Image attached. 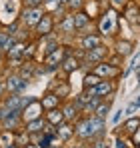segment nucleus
I'll list each match as a JSON object with an SVG mask.
<instances>
[{"mask_svg":"<svg viewBox=\"0 0 140 148\" xmlns=\"http://www.w3.org/2000/svg\"><path fill=\"white\" fill-rule=\"evenodd\" d=\"M104 126L106 122L102 118H96V116H88V118H82L78 120L74 126V134L82 140H92L96 136H104Z\"/></svg>","mask_w":140,"mask_h":148,"instance_id":"obj_1","label":"nucleus"},{"mask_svg":"<svg viewBox=\"0 0 140 148\" xmlns=\"http://www.w3.org/2000/svg\"><path fill=\"white\" fill-rule=\"evenodd\" d=\"M68 54H70L68 46H56L52 52H48L46 56H44V66H46V70H52V68L60 66L62 60H64Z\"/></svg>","mask_w":140,"mask_h":148,"instance_id":"obj_2","label":"nucleus"},{"mask_svg":"<svg viewBox=\"0 0 140 148\" xmlns=\"http://www.w3.org/2000/svg\"><path fill=\"white\" fill-rule=\"evenodd\" d=\"M116 20H118V16L112 8L102 14V18H100V32H102V36H112L116 32Z\"/></svg>","mask_w":140,"mask_h":148,"instance_id":"obj_3","label":"nucleus"},{"mask_svg":"<svg viewBox=\"0 0 140 148\" xmlns=\"http://www.w3.org/2000/svg\"><path fill=\"white\" fill-rule=\"evenodd\" d=\"M20 124H22V114H20V110H6V114H4L2 120H0V126H2L4 130H12V132L20 130Z\"/></svg>","mask_w":140,"mask_h":148,"instance_id":"obj_4","label":"nucleus"},{"mask_svg":"<svg viewBox=\"0 0 140 148\" xmlns=\"http://www.w3.org/2000/svg\"><path fill=\"white\" fill-rule=\"evenodd\" d=\"M24 48H26V44L18 40V42H16V44H14L10 50H6V52H4L6 60H8L12 66H20L24 60H26V56H24Z\"/></svg>","mask_w":140,"mask_h":148,"instance_id":"obj_5","label":"nucleus"},{"mask_svg":"<svg viewBox=\"0 0 140 148\" xmlns=\"http://www.w3.org/2000/svg\"><path fill=\"white\" fill-rule=\"evenodd\" d=\"M28 86V80L20 78L18 74H8L6 82H4V90H8L10 94H20L24 88Z\"/></svg>","mask_w":140,"mask_h":148,"instance_id":"obj_6","label":"nucleus"},{"mask_svg":"<svg viewBox=\"0 0 140 148\" xmlns=\"http://www.w3.org/2000/svg\"><path fill=\"white\" fill-rule=\"evenodd\" d=\"M42 110H44V108H42L40 100L34 98L30 104H26V106L22 108V112H20V114H22V122L34 120V118H40V116H42Z\"/></svg>","mask_w":140,"mask_h":148,"instance_id":"obj_7","label":"nucleus"},{"mask_svg":"<svg viewBox=\"0 0 140 148\" xmlns=\"http://www.w3.org/2000/svg\"><path fill=\"white\" fill-rule=\"evenodd\" d=\"M42 14H44V8H42V6H36V8H24L22 10V22L26 26H30V28H34V26L38 24V20L42 18Z\"/></svg>","mask_w":140,"mask_h":148,"instance_id":"obj_8","label":"nucleus"},{"mask_svg":"<svg viewBox=\"0 0 140 148\" xmlns=\"http://www.w3.org/2000/svg\"><path fill=\"white\" fill-rule=\"evenodd\" d=\"M96 76H100V78H116L120 70H118V66L114 64H110V62H98V64H94V70H92Z\"/></svg>","mask_w":140,"mask_h":148,"instance_id":"obj_9","label":"nucleus"},{"mask_svg":"<svg viewBox=\"0 0 140 148\" xmlns=\"http://www.w3.org/2000/svg\"><path fill=\"white\" fill-rule=\"evenodd\" d=\"M52 28H54V18H52V14H48L44 12L42 14V18L38 20V24L34 26V30H36V34L38 36H50V32H52Z\"/></svg>","mask_w":140,"mask_h":148,"instance_id":"obj_10","label":"nucleus"},{"mask_svg":"<svg viewBox=\"0 0 140 148\" xmlns=\"http://www.w3.org/2000/svg\"><path fill=\"white\" fill-rule=\"evenodd\" d=\"M114 90H116V84H114L110 78H102V80L94 86V96L104 98V96H110Z\"/></svg>","mask_w":140,"mask_h":148,"instance_id":"obj_11","label":"nucleus"},{"mask_svg":"<svg viewBox=\"0 0 140 148\" xmlns=\"http://www.w3.org/2000/svg\"><path fill=\"white\" fill-rule=\"evenodd\" d=\"M106 54H108V48L106 46H96L92 50H86V64H98V62H104V58H106Z\"/></svg>","mask_w":140,"mask_h":148,"instance_id":"obj_12","label":"nucleus"},{"mask_svg":"<svg viewBox=\"0 0 140 148\" xmlns=\"http://www.w3.org/2000/svg\"><path fill=\"white\" fill-rule=\"evenodd\" d=\"M48 122L40 116V118H34V120H28V122H24V130L28 132V134H42V132H46L48 128Z\"/></svg>","mask_w":140,"mask_h":148,"instance_id":"obj_13","label":"nucleus"},{"mask_svg":"<svg viewBox=\"0 0 140 148\" xmlns=\"http://www.w3.org/2000/svg\"><path fill=\"white\" fill-rule=\"evenodd\" d=\"M2 106L6 110H20L22 112V96L20 94H8L2 100Z\"/></svg>","mask_w":140,"mask_h":148,"instance_id":"obj_14","label":"nucleus"},{"mask_svg":"<svg viewBox=\"0 0 140 148\" xmlns=\"http://www.w3.org/2000/svg\"><path fill=\"white\" fill-rule=\"evenodd\" d=\"M54 136H58L60 140H68V138H72V136H74V126H70L68 120H64L62 124H58V126H56Z\"/></svg>","mask_w":140,"mask_h":148,"instance_id":"obj_15","label":"nucleus"},{"mask_svg":"<svg viewBox=\"0 0 140 148\" xmlns=\"http://www.w3.org/2000/svg\"><path fill=\"white\" fill-rule=\"evenodd\" d=\"M44 120H46L50 126H58V124L64 122V114H62V110L60 108H52V110H46V114H44Z\"/></svg>","mask_w":140,"mask_h":148,"instance_id":"obj_16","label":"nucleus"},{"mask_svg":"<svg viewBox=\"0 0 140 148\" xmlns=\"http://www.w3.org/2000/svg\"><path fill=\"white\" fill-rule=\"evenodd\" d=\"M72 20H74V28L76 30H84L86 26L90 24V16L86 12H82V10H76L72 14Z\"/></svg>","mask_w":140,"mask_h":148,"instance_id":"obj_17","label":"nucleus"},{"mask_svg":"<svg viewBox=\"0 0 140 148\" xmlns=\"http://www.w3.org/2000/svg\"><path fill=\"white\" fill-rule=\"evenodd\" d=\"M80 44H82V50L86 52V50H92L96 46H100L102 44V38L98 36V34H86L82 40H80Z\"/></svg>","mask_w":140,"mask_h":148,"instance_id":"obj_18","label":"nucleus"},{"mask_svg":"<svg viewBox=\"0 0 140 148\" xmlns=\"http://www.w3.org/2000/svg\"><path fill=\"white\" fill-rule=\"evenodd\" d=\"M60 68H62L66 74H72V72H76V70L80 68V62H78V58H76V56H70V54H68V56L62 60Z\"/></svg>","mask_w":140,"mask_h":148,"instance_id":"obj_19","label":"nucleus"},{"mask_svg":"<svg viewBox=\"0 0 140 148\" xmlns=\"http://www.w3.org/2000/svg\"><path fill=\"white\" fill-rule=\"evenodd\" d=\"M40 104H42V108L44 110H52V108H58V104H60V98L54 94V92H46L42 100H40Z\"/></svg>","mask_w":140,"mask_h":148,"instance_id":"obj_20","label":"nucleus"},{"mask_svg":"<svg viewBox=\"0 0 140 148\" xmlns=\"http://www.w3.org/2000/svg\"><path fill=\"white\" fill-rule=\"evenodd\" d=\"M110 110H112V100L108 98L106 102H100V104L96 106V110H94L96 114H94V116H96V118L106 120V118H108V114H110Z\"/></svg>","mask_w":140,"mask_h":148,"instance_id":"obj_21","label":"nucleus"},{"mask_svg":"<svg viewBox=\"0 0 140 148\" xmlns=\"http://www.w3.org/2000/svg\"><path fill=\"white\" fill-rule=\"evenodd\" d=\"M34 74H36V68H34V64H32V62H26V60H24L22 64L18 66V76L24 78V80H30Z\"/></svg>","mask_w":140,"mask_h":148,"instance_id":"obj_22","label":"nucleus"},{"mask_svg":"<svg viewBox=\"0 0 140 148\" xmlns=\"http://www.w3.org/2000/svg\"><path fill=\"white\" fill-rule=\"evenodd\" d=\"M78 110H80V106L76 104V102H68L64 108H62V114H64V120H74L76 116H78Z\"/></svg>","mask_w":140,"mask_h":148,"instance_id":"obj_23","label":"nucleus"},{"mask_svg":"<svg viewBox=\"0 0 140 148\" xmlns=\"http://www.w3.org/2000/svg\"><path fill=\"white\" fill-rule=\"evenodd\" d=\"M18 40L14 38V36H10V34H6V32H0V52H6V50H10L14 44H16Z\"/></svg>","mask_w":140,"mask_h":148,"instance_id":"obj_24","label":"nucleus"},{"mask_svg":"<svg viewBox=\"0 0 140 148\" xmlns=\"http://www.w3.org/2000/svg\"><path fill=\"white\" fill-rule=\"evenodd\" d=\"M14 132L12 130H2L0 132V148H10L14 146Z\"/></svg>","mask_w":140,"mask_h":148,"instance_id":"obj_25","label":"nucleus"},{"mask_svg":"<svg viewBox=\"0 0 140 148\" xmlns=\"http://www.w3.org/2000/svg\"><path fill=\"white\" fill-rule=\"evenodd\" d=\"M122 128H124L126 134H134V132L140 128V118H138V116H128Z\"/></svg>","mask_w":140,"mask_h":148,"instance_id":"obj_26","label":"nucleus"},{"mask_svg":"<svg viewBox=\"0 0 140 148\" xmlns=\"http://www.w3.org/2000/svg\"><path fill=\"white\" fill-rule=\"evenodd\" d=\"M58 28L62 30V32H66V34H72L76 28H74V20H72V14H66L60 22H58Z\"/></svg>","mask_w":140,"mask_h":148,"instance_id":"obj_27","label":"nucleus"},{"mask_svg":"<svg viewBox=\"0 0 140 148\" xmlns=\"http://www.w3.org/2000/svg\"><path fill=\"white\" fill-rule=\"evenodd\" d=\"M132 70H136V72L140 70V52H132V60H130V64L126 66V70H124V74H122V76L126 78L128 74L132 72Z\"/></svg>","mask_w":140,"mask_h":148,"instance_id":"obj_28","label":"nucleus"},{"mask_svg":"<svg viewBox=\"0 0 140 148\" xmlns=\"http://www.w3.org/2000/svg\"><path fill=\"white\" fill-rule=\"evenodd\" d=\"M100 80H102L100 76H96L94 72H88V74H84V78H82V86L84 88H94Z\"/></svg>","mask_w":140,"mask_h":148,"instance_id":"obj_29","label":"nucleus"},{"mask_svg":"<svg viewBox=\"0 0 140 148\" xmlns=\"http://www.w3.org/2000/svg\"><path fill=\"white\" fill-rule=\"evenodd\" d=\"M134 52V48H132V42H128V40H120L118 42V56H130Z\"/></svg>","mask_w":140,"mask_h":148,"instance_id":"obj_30","label":"nucleus"},{"mask_svg":"<svg viewBox=\"0 0 140 148\" xmlns=\"http://www.w3.org/2000/svg\"><path fill=\"white\" fill-rule=\"evenodd\" d=\"M138 108H140V94H138V96H134V98H132V102H130V104H128L122 112H124L126 116H134V114L138 112Z\"/></svg>","mask_w":140,"mask_h":148,"instance_id":"obj_31","label":"nucleus"},{"mask_svg":"<svg viewBox=\"0 0 140 148\" xmlns=\"http://www.w3.org/2000/svg\"><path fill=\"white\" fill-rule=\"evenodd\" d=\"M68 92H70V86L58 80V88H56V92H54V94H56L58 98L62 100V98H66V96H68Z\"/></svg>","mask_w":140,"mask_h":148,"instance_id":"obj_32","label":"nucleus"},{"mask_svg":"<svg viewBox=\"0 0 140 148\" xmlns=\"http://www.w3.org/2000/svg\"><path fill=\"white\" fill-rule=\"evenodd\" d=\"M44 6H46L48 10H58V8H62V2L60 0H44Z\"/></svg>","mask_w":140,"mask_h":148,"instance_id":"obj_33","label":"nucleus"},{"mask_svg":"<svg viewBox=\"0 0 140 148\" xmlns=\"http://www.w3.org/2000/svg\"><path fill=\"white\" fill-rule=\"evenodd\" d=\"M126 18H128L130 22H134V20H136V6H134V4H130V6H128V10H126Z\"/></svg>","mask_w":140,"mask_h":148,"instance_id":"obj_34","label":"nucleus"},{"mask_svg":"<svg viewBox=\"0 0 140 148\" xmlns=\"http://www.w3.org/2000/svg\"><path fill=\"white\" fill-rule=\"evenodd\" d=\"M42 4H44V0H24V8H36Z\"/></svg>","mask_w":140,"mask_h":148,"instance_id":"obj_35","label":"nucleus"},{"mask_svg":"<svg viewBox=\"0 0 140 148\" xmlns=\"http://www.w3.org/2000/svg\"><path fill=\"white\" fill-rule=\"evenodd\" d=\"M82 4H84L82 0H68V2H66V6H68V8H76V10H80V8H82Z\"/></svg>","mask_w":140,"mask_h":148,"instance_id":"obj_36","label":"nucleus"},{"mask_svg":"<svg viewBox=\"0 0 140 148\" xmlns=\"http://www.w3.org/2000/svg\"><path fill=\"white\" fill-rule=\"evenodd\" d=\"M132 144H134L136 148H140V128L132 134Z\"/></svg>","mask_w":140,"mask_h":148,"instance_id":"obj_37","label":"nucleus"},{"mask_svg":"<svg viewBox=\"0 0 140 148\" xmlns=\"http://www.w3.org/2000/svg\"><path fill=\"white\" fill-rule=\"evenodd\" d=\"M116 148H128V146H126V142H124V138H120V136L116 138Z\"/></svg>","mask_w":140,"mask_h":148,"instance_id":"obj_38","label":"nucleus"},{"mask_svg":"<svg viewBox=\"0 0 140 148\" xmlns=\"http://www.w3.org/2000/svg\"><path fill=\"white\" fill-rule=\"evenodd\" d=\"M112 2V6H124L126 4V0H110Z\"/></svg>","mask_w":140,"mask_h":148,"instance_id":"obj_39","label":"nucleus"},{"mask_svg":"<svg viewBox=\"0 0 140 148\" xmlns=\"http://www.w3.org/2000/svg\"><path fill=\"white\" fill-rule=\"evenodd\" d=\"M120 112H122V110H118L116 114H114V118H112V122H114V124H116L118 120H120Z\"/></svg>","mask_w":140,"mask_h":148,"instance_id":"obj_40","label":"nucleus"},{"mask_svg":"<svg viewBox=\"0 0 140 148\" xmlns=\"http://www.w3.org/2000/svg\"><path fill=\"white\" fill-rule=\"evenodd\" d=\"M2 96H4V82L0 80V98H2Z\"/></svg>","mask_w":140,"mask_h":148,"instance_id":"obj_41","label":"nucleus"},{"mask_svg":"<svg viewBox=\"0 0 140 148\" xmlns=\"http://www.w3.org/2000/svg\"><path fill=\"white\" fill-rule=\"evenodd\" d=\"M22 148H40L38 144H34V142H30V144H26V146H22Z\"/></svg>","mask_w":140,"mask_h":148,"instance_id":"obj_42","label":"nucleus"},{"mask_svg":"<svg viewBox=\"0 0 140 148\" xmlns=\"http://www.w3.org/2000/svg\"><path fill=\"white\" fill-rule=\"evenodd\" d=\"M2 60H4V52H0V64H2Z\"/></svg>","mask_w":140,"mask_h":148,"instance_id":"obj_43","label":"nucleus"},{"mask_svg":"<svg viewBox=\"0 0 140 148\" xmlns=\"http://www.w3.org/2000/svg\"><path fill=\"white\" fill-rule=\"evenodd\" d=\"M46 148H58V146H54V144H50V146H46Z\"/></svg>","mask_w":140,"mask_h":148,"instance_id":"obj_44","label":"nucleus"},{"mask_svg":"<svg viewBox=\"0 0 140 148\" xmlns=\"http://www.w3.org/2000/svg\"><path fill=\"white\" fill-rule=\"evenodd\" d=\"M60 2H62V4H66V2H68V0H60Z\"/></svg>","mask_w":140,"mask_h":148,"instance_id":"obj_45","label":"nucleus"},{"mask_svg":"<svg viewBox=\"0 0 140 148\" xmlns=\"http://www.w3.org/2000/svg\"><path fill=\"white\" fill-rule=\"evenodd\" d=\"M10 148H20V146H16V144H14V146H10Z\"/></svg>","mask_w":140,"mask_h":148,"instance_id":"obj_46","label":"nucleus"},{"mask_svg":"<svg viewBox=\"0 0 140 148\" xmlns=\"http://www.w3.org/2000/svg\"><path fill=\"white\" fill-rule=\"evenodd\" d=\"M138 88H140V78H138Z\"/></svg>","mask_w":140,"mask_h":148,"instance_id":"obj_47","label":"nucleus"},{"mask_svg":"<svg viewBox=\"0 0 140 148\" xmlns=\"http://www.w3.org/2000/svg\"><path fill=\"white\" fill-rule=\"evenodd\" d=\"M90 148H92V146H90Z\"/></svg>","mask_w":140,"mask_h":148,"instance_id":"obj_48","label":"nucleus"}]
</instances>
